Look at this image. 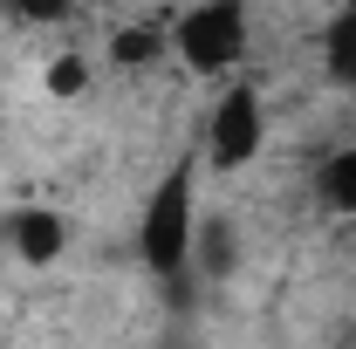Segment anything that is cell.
<instances>
[{"label": "cell", "mask_w": 356, "mask_h": 349, "mask_svg": "<svg viewBox=\"0 0 356 349\" xmlns=\"http://www.w3.org/2000/svg\"><path fill=\"white\" fill-rule=\"evenodd\" d=\"M137 261L158 281H178L199 261V185H192V165H172L151 185L144 219H137Z\"/></svg>", "instance_id": "obj_1"}, {"label": "cell", "mask_w": 356, "mask_h": 349, "mask_svg": "<svg viewBox=\"0 0 356 349\" xmlns=\"http://www.w3.org/2000/svg\"><path fill=\"white\" fill-rule=\"evenodd\" d=\"M247 35H254V21H247L240 0H199L165 28V48L192 76H233L240 55H247Z\"/></svg>", "instance_id": "obj_2"}, {"label": "cell", "mask_w": 356, "mask_h": 349, "mask_svg": "<svg viewBox=\"0 0 356 349\" xmlns=\"http://www.w3.org/2000/svg\"><path fill=\"white\" fill-rule=\"evenodd\" d=\"M267 144V110H261V89L254 83H233L213 103V117H206V165H220V172H247L254 158H261Z\"/></svg>", "instance_id": "obj_3"}, {"label": "cell", "mask_w": 356, "mask_h": 349, "mask_svg": "<svg viewBox=\"0 0 356 349\" xmlns=\"http://www.w3.org/2000/svg\"><path fill=\"white\" fill-rule=\"evenodd\" d=\"M0 240H7V254L21 267H55L69 254V213L28 199V206H14V213L0 219Z\"/></svg>", "instance_id": "obj_4"}, {"label": "cell", "mask_w": 356, "mask_h": 349, "mask_svg": "<svg viewBox=\"0 0 356 349\" xmlns=\"http://www.w3.org/2000/svg\"><path fill=\"white\" fill-rule=\"evenodd\" d=\"M322 76L356 96V7H343V14L322 21Z\"/></svg>", "instance_id": "obj_5"}, {"label": "cell", "mask_w": 356, "mask_h": 349, "mask_svg": "<svg viewBox=\"0 0 356 349\" xmlns=\"http://www.w3.org/2000/svg\"><path fill=\"white\" fill-rule=\"evenodd\" d=\"M315 199H322L336 219H356V144L329 151V158L315 165Z\"/></svg>", "instance_id": "obj_6"}, {"label": "cell", "mask_w": 356, "mask_h": 349, "mask_svg": "<svg viewBox=\"0 0 356 349\" xmlns=\"http://www.w3.org/2000/svg\"><path fill=\"white\" fill-rule=\"evenodd\" d=\"M110 55H117L124 69H144V62H158V55H172V48H165V28H117V35H110Z\"/></svg>", "instance_id": "obj_7"}, {"label": "cell", "mask_w": 356, "mask_h": 349, "mask_svg": "<svg viewBox=\"0 0 356 349\" xmlns=\"http://www.w3.org/2000/svg\"><path fill=\"white\" fill-rule=\"evenodd\" d=\"M42 89L55 96V103H76V96L89 89V55H55L48 76H42Z\"/></svg>", "instance_id": "obj_8"}]
</instances>
